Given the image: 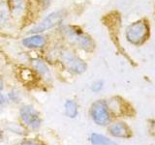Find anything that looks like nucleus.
<instances>
[{"mask_svg": "<svg viewBox=\"0 0 155 145\" xmlns=\"http://www.w3.org/2000/svg\"><path fill=\"white\" fill-rule=\"evenodd\" d=\"M31 64L33 69L35 70L39 75H41L44 79H51V71L50 68L47 65V63L42 60L39 59V58H34L31 60Z\"/></svg>", "mask_w": 155, "mask_h": 145, "instance_id": "obj_11", "label": "nucleus"}, {"mask_svg": "<svg viewBox=\"0 0 155 145\" xmlns=\"http://www.w3.org/2000/svg\"><path fill=\"white\" fill-rule=\"evenodd\" d=\"M103 86H104L103 81H101V80L95 81L94 83L92 84V86H91V90L93 91V92H95V93H97V92H99V91L102 90Z\"/></svg>", "mask_w": 155, "mask_h": 145, "instance_id": "obj_16", "label": "nucleus"}, {"mask_svg": "<svg viewBox=\"0 0 155 145\" xmlns=\"http://www.w3.org/2000/svg\"><path fill=\"white\" fill-rule=\"evenodd\" d=\"M21 145H40V144L35 141H31V140H25V141H23L21 143Z\"/></svg>", "mask_w": 155, "mask_h": 145, "instance_id": "obj_18", "label": "nucleus"}, {"mask_svg": "<svg viewBox=\"0 0 155 145\" xmlns=\"http://www.w3.org/2000/svg\"><path fill=\"white\" fill-rule=\"evenodd\" d=\"M12 19L8 2L6 0H0V27H9L12 23Z\"/></svg>", "mask_w": 155, "mask_h": 145, "instance_id": "obj_10", "label": "nucleus"}, {"mask_svg": "<svg viewBox=\"0 0 155 145\" xmlns=\"http://www.w3.org/2000/svg\"><path fill=\"white\" fill-rule=\"evenodd\" d=\"M7 2L12 18L19 19L27 11L28 0H8Z\"/></svg>", "mask_w": 155, "mask_h": 145, "instance_id": "obj_8", "label": "nucleus"}, {"mask_svg": "<svg viewBox=\"0 0 155 145\" xmlns=\"http://www.w3.org/2000/svg\"><path fill=\"white\" fill-rule=\"evenodd\" d=\"M90 115L94 122L99 126L108 125L110 120L108 104L104 100H99L91 105Z\"/></svg>", "mask_w": 155, "mask_h": 145, "instance_id": "obj_4", "label": "nucleus"}, {"mask_svg": "<svg viewBox=\"0 0 155 145\" xmlns=\"http://www.w3.org/2000/svg\"><path fill=\"white\" fill-rule=\"evenodd\" d=\"M4 87V81H3V79L1 76H0V91H1L3 89Z\"/></svg>", "mask_w": 155, "mask_h": 145, "instance_id": "obj_19", "label": "nucleus"}, {"mask_svg": "<svg viewBox=\"0 0 155 145\" xmlns=\"http://www.w3.org/2000/svg\"><path fill=\"white\" fill-rule=\"evenodd\" d=\"M109 133L114 137L129 138L132 137V130L123 122H116L109 127Z\"/></svg>", "mask_w": 155, "mask_h": 145, "instance_id": "obj_9", "label": "nucleus"}, {"mask_svg": "<svg viewBox=\"0 0 155 145\" xmlns=\"http://www.w3.org/2000/svg\"><path fill=\"white\" fill-rule=\"evenodd\" d=\"M65 114L69 118H76L78 115V105L74 100H66L64 104Z\"/></svg>", "mask_w": 155, "mask_h": 145, "instance_id": "obj_13", "label": "nucleus"}, {"mask_svg": "<svg viewBox=\"0 0 155 145\" xmlns=\"http://www.w3.org/2000/svg\"><path fill=\"white\" fill-rule=\"evenodd\" d=\"M21 44L24 47L29 50H39L48 45V38L44 34H32L23 38Z\"/></svg>", "mask_w": 155, "mask_h": 145, "instance_id": "obj_7", "label": "nucleus"}, {"mask_svg": "<svg viewBox=\"0 0 155 145\" xmlns=\"http://www.w3.org/2000/svg\"><path fill=\"white\" fill-rule=\"evenodd\" d=\"M8 98L4 94H2L1 92H0V105H4L8 103Z\"/></svg>", "mask_w": 155, "mask_h": 145, "instance_id": "obj_17", "label": "nucleus"}, {"mask_svg": "<svg viewBox=\"0 0 155 145\" xmlns=\"http://www.w3.org/2000/svg\"><path fill=\"white\" fill-rule=\"evenodd\" d=\"M59 59L68 71L77 75H81L86 71L85 62L76 54V52L71 48H64L59 52Z\"/></svg>", "mask_w": 155, "mask_h": 145, "instance_id": "obj_2", "label": "nucleus"}, {"mask_svg": "<svg viewBox=\"0 0 155 145\" xmlns=\"http://www.w3.org/2000/svg\"><path fill=\"white\" fill-rule=\"evenodd\" d=\"M90 142L92 145H117L114 140L110 139L109 137L95 133L90 135Z\"/></svg>", "mask_w": 155, "mask_h": 145, "instance_id": "obj_12", "label": "nucleus"}, {"mask_svg": "<svg viewBox=\"0 0 155 145\" xmlns=\"http://www.w3.org/2000/svg\"><path fill=\"white\" fill-rule=\"evenodd\" d=\"M2 137H3V133H2L1 129H0V139H2Z\"/></svg>", "mask_w": 155, "mask_h": 145, "instance_id": "obj_20", "label": "nucleus"}, {"mask_svg": "<svg viewBox=\"0 0 155 145\" xmlns=\"http://www.w3.org/2000/svg\"><path fill=\"white\" fill-rule=\"evenodd\" d=\"M8 100L11 101V102H14V103H18V101H19V95H18V93L15 91V90L9 92Z\"/></svg>", "mask_w": 155, "mask_h": 145, "instance_id": "obj_15", "label": "nucleus"}, {"mask_svg": "<svg viewBox=\"0 0 155 145\" xmlns=\"http://www.w3.org/2000/svg\"><path fill=\"white\" fill-rule=\"evenodd\" d=\"M61 33L66 40L79 47L85 51H92L95 47L94 41L92 38L84 33L82 30L77 26L73 25H64L61 28Z\"/></svg>", "mask_w": 155, "mask_h": 145, "instance_id": "obj_1", "label": "nucleus"}, {"mask_svg": "<svg viewBox=\"0 0 155 145\" xmlns=\"http://www.w3.org/2000/svg\"><path fill=\"white\" fill-rule=\"evenodd\" d=\"M22 71L21 72V76L23 80L25 81H28L30 82L32 80H34V77H35V75H34V72H32V70L30 69H21Z\"/></svg>", "mask_w": 155, "mask_h": 145, "instance_id": "obj_14", "label": "nucleus"}, {"mask_svg": "<svg viewBox=\"0 0 155 145\" xmlns=\"http://www.w3.org/2000/svg\"><path fill=\"white\" fill-rule=\"evenodd\" d=\"M21 119L28 128L36 130L41 126L42 120L38 111L32 105H23L19 110Z\"/></svg>", "mask_w": 155, "mask_h": 145, "instance_id": "obj_6", "label": "nucleus"}, {"mask_svg": "<svg viewBox=\"0 0 155 145\" xmlns=\"http://www.w3.org/2000/svg\"><path fill=\"white\" fill-rule=\"evenodd\" d=\"M147 33L148 28L147 24L143 21H137L131 24L127 28V30H126V38H127V40L130 43L135 44V45H139V44L145 40Z\"/></svg>", "mask_w": 155, "mask_h": 145, "instance_id": "obj_5", "label": "nucleus"}, {"mask_svg": "<svg viewBox=\"0 0 155 145\" xmlns=\"http://www.w3.org/2000/svg\"><path fill=\"white\" fill-rule=\"evenodd\" d=\"M65 16L66 13L64 10H58V11H54L48 14L38 24L32 27L28 31V34L29 35H32V34H43L44 32L50 30V29L54 28L63 21Z\"/></svg>", "mask_w": 155, "mask_h": 145, "instance_id": "obj_3", "label": "nucleus"}]
</instances>
